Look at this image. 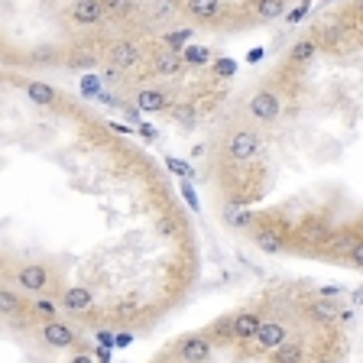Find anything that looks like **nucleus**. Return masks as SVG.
<instances>
[{
    "instance_id": "nucleus-4",
    "label": "nucleus",
    "mask_w": 363,
    "mask_h": 363,
    "mask_svg": "<svg viewBox=\"0 0 363 363\" xmlns=\"http://www.w3.org/2000/svg\"><path fill=\"white\" fill-rule=\"evenodd\" d=\"M282 111H286V98H282V91L272 88V84H263V88H257L247 98L250 121L259 123V127H266V123H276L282 117Z\"/></svg>"
},
{
    "instance_id": "nucleus-33",
    "label": "nucleus",
    "mask_w": 363,
    "mask_h": 363,
    "mask_svg": "<svg viewBox=\"0 0 363 363\" xmlns=\"http://www.w3.org/2000/svg\"><path fill=\"white\" fill-rule=\"evenodd\" d=\"M133 344V331H113V347H130Z\"/></svg>"
},
{
    "instance_id": "nucleus-21",
    "label": "nucleus",
    "mask_w": 363,
    "mask_h": 363,
    "mask_svg": "<svg viewBox=\"0 0 363 363\" xmlns=\"http://www.w3.org/2000/svg\"><path fill=\"white\" fill-rule=\"evenodd\" d=\"M62 62H65L68 68H78V72H84V68H94L101 62V52H94L91 45H72L65 55H62Z\"/></svg>"
},
{
    "instance_id": "nucleus-15",
    "label": "nucleus",
    "mask_w": 363,
    "mask_h": 363,
    "mask_svg": "<svg viewBox=\"0 0 363 363\" xmlns=\"http://www.w3.org/2000/svg\"><path fill=\"white\" fill-rule=\"evenodd\" d=\"M179 7L195 23H218L224 13V0H179Z\"/></svg>"
},
{
    "instance_id": "nucleus-38",
    "label": "nucleus",
    "mask_w": 363,
    "mask_h": 363,
    "mask_svg": "<svg viewBox=\"0 0 363 363\" xmlns=\"http://www.w3.org/2000/svg\"><path fill=\"white\" fill-rule=\"evenodd\" d=\"M68 363H98V360H94V357H91V354H75V357H72V360H68Z\"/></svg>"
},
{
    "instance_id": "nucleus-17",
    "label": "nucleus",
    "mask_w": 363,
    "mask_h": 363,
    "mask_svg": "<svg viewBox=\"0 0 363 363\" xmlns=\"http://www.w3.org/2000/svg\"><path fill=\"white\" fill-rule=\"evenodd\" d=\"M59 305L68 315H88V311L94 308V292H91L88 286H68L65 292H62Z\"/></svg>"
},
{
    "instance_id": "nucleus-2",
    "label": "nucleus",
    "mask_w": 363,
    "mask_h": 363,
    "mask_svg": "<svg viewBox=\"0 0 363 363\" xmlns=\"http://www.w3.org/2000/svg\"><path fill=\"white\" fill-rule=\"evenodd\" d=\"M263 152V133L257 127H230L220 136V159L227 166H253Z\"/></svg>"
},
{
    "instance_id": "nucleus-13",
    "label": "nucleus",
    "mask_w": 363,
    "mask_h": 363,
    "mask_svg": "<svg viewBox=\"0 0 363 363\" xmlns=\"http://www.w3.org/2000/svg\"><path fill=\"white\" fill-rule=\"evenodd\" d=\"M13 282L23 289V292H45L49 289V282H52V272L45 269L43 263H30V266H20L13 276Z\"/></svg>"
},
{
    "instance_id": "nucleus-25",
    "label": "nucleus",
    "mask_w": 363,
    "mask_h": 363,
    "mask_svg": "<svg viewBox=\"0 0 363 363\" xmlns=\"http://www.w3.org/2000/svg\"><path fill=\"white\" fill-rule=\"evenodd\" d=\"M101 4H104V13L113 16V20H127L140 7V0H101Z\"/></svg>"
},
{
    "instance_id": "nucleus-6",
    "label": "nucleus",
    "mask_w": 363,
    "mask_h": 363,
    "mask_svg": "<svg viewBox=\"0 0 363 363\" xmlns=\"http://www.w3.org/2000/svg\"><path fill=\"white\" fill-rule=\"evenodd\" d=\"M104 59L113 72H140L146 62V52L143 45L133 43V39H113L104 49Z\"/></svg>"
},
{
    "instance_id": "nucleus-37",
    "label": "nucleus",
    "mask_w": 363,
    "mask_h": 363,
    "mask_svg": "<svg viewBox=\"0 0 363 363\" xmlns=\"http://www.w3.org/2000/svg\"><path fill=\"white\" fill-rule=\"evenodd\" d=\"M94 360H98V363H111V347H98V350H94Z\"/></svg>"
},
{
    "instance_id": "nucleus-18",
    "label": "nucleus",
    "mask_w": 363,
    "mask_h": 363,
    "mask_svg": "<svg viewBox=\"0 0 363 363\" xmlns=\"http://www.w3.org/2000/svg\"><path fill=\"white\" fill-rule=\"evenodd\" d=\"M133 101L140 111H172V104H175L166 88H140Z\"/></svg>"
},
{
    "instance_id": "nucleus-10",
    "label": "nucleus",
    "mask_w": 363,
    "mask_h": 363,
    "mask_svg": "<svg viewBox=\"0 0 363 363\" xmlns=\"http://www.w3.org/2000/svg\"><path fill=\"white\" fill-rule=\"evenodd\" d=\"M104 4L101 0H72L65 10V20L72 23V26H84V30H91V26H101L104 23Z\"/></svg>"
},
{
    "instance_id": "nucleus-8",
    "label": "nucleus",
    "mask_w": 363,
    "mask_h": 363,
    "mask_svg": "<svg viewBox=\"0 0 363 363\" xmlns=\"http://www.w3.org/2000/svg\"><path fill=\"white\" fill-rule=\"evenodd\" d=\"M175 354L182 363H211L214 344L208 334H185L182 340H175Z\"/></svg>"
},
{
    "instance_id": "nucleus-3",
    "label": "nucleus",
    "mask_w": 363,
    "mask_h": 363,
    "mask_svg": "<svg viewBox=\"0 0 363 363\" xmlns=\"http://www.w3.org/2000/svg\"><path fill=\"white\" fill-rule=\"evenodd\" d=\"M289 337H292V318L282 315V311H272V315L263 318V325H259V331H257V337H253L247 354L250 357H269L272 350L282 347Z\"/></svg>"
},
{
    "instance_id": "nucleus-27",
    "label": "nucleus",
    "mask_w": 363,
    "mask_h": 363,
    "mask_svg": "<svg viewBox=\"0 0 363 363\" xmlns=\"http://www.w3.org/2000/svg\"><path fill=\"white\" fill-rule=\"evenodd\" d=\"M230 321H234V315H224V318H218V321L208 328L211 344H230Z\"/></svg>"
},
{
    "instance_id": "nucleus-29",
    "label": "nucleus",
    "mask_w": 363,
    "mask_h": 363,
    "mask_svg": "<svg viewBox=\"0 0 363 363\" xmlns=\"http://www.w3.org/2000/svg\"><path fill=\"white\" fill-rule=\"evenodd\" d=\"M30 62H36V65H55V62H62L59 49H49V45H43V49H36V52H30Z\"/></svg>"
},
{
    "instance_id": "nucleus-23",
    "label": "nucleus",
    "mask_w": 363,
    "mask_h": 363,
    "mask_svg": "<svg viewBox=\"0 0 363 363\" xmlns=\"http://www.w3.org/2000/svg\"><path fill=\"white\" fill-rule=\"evenodd\" d=\"M26 308V302H23L20 295L13 292V289H0V318H20Z\"/></svg>"
},
{
    "instance_id": "nucleus-12",
    "label": "nucleus",
    "mask_w": 363,
    "mask_h": 363,
    "mask_svg": "<svg viewBox=\"0 0 363 363\" xmlns=\"http://www.w3.org/2000/svg\"><path fill=\"white\" fill-rule=\"evenodd\" d=\"M269 363H308V334L292 331V337L269 354Z\"/></svg>"
},
{
    "instance_id": "nucleus-11",
    "label": "nucleus",
    "mask_w": 363,
    "mask_h": 363,
    "mask_svg": "<svg viewBox=\"0 0 363 363\" xmlns=\"http://www.w3.org/2000/svg\"><path fill=\"white\" fill-rule=\"evenodd\" d=\"M39 340H43V347L49 350H68L78 344V334L72 325L65 321H43L39 325Z\"/></svg>"
},
{
    "instance_id": "nucleus-26",
    "label": "nucleus",
    "mask_w": 363,
    "mask_h": 363,
    "mask_svg": "<svg viewBox=\"0 0 363 363\" xmlns=\"http://www.w3.org/2000/svg\"><path fill=\"white\" fill-rule=\"evenodd\" d=\"M30 315H36L39 321H59V302L55 298H36V302L30 305Z\"/></svg>"
},
{
    "instance_id": "nucleus-5",
    "label": "nucleus",
    "mask_w": 363,
    "mask_h": 363,
    "mask_svg": "<svg viewBox=\"0 0 363 363\" xmlns=\"http://www.w3.org/2000/svg\"><path fill=\"white\" fill-rule=\"evenodd\" d=\"M334 230H337V227H334L325 214H305V218L292 227V243H298L302 250H308V247L325 250L328 240L334 237Z\"/></svg>"
},
{
    "instance_id": "nucleus-36",
    "label": "nucleus",
    "mask_w": 363,
    "mask_h": 363,
    "mask_svg": "<svg viewBox=\"0 0 363 363\" xmlns=\"http://www.w3.org/2000/svg\"><path fill=\"white\" fill-rule=\"evenodd\" d=\"M308 363H340V360H337V357H334V354H315Z\"/></svg>"
},
{
    "instance_id": "nucleus-20",
    "label": "nucleus",
    "mask_w": 363,
    "mask_h": 363,
    "mask_svg": "<svg viewBox=\"0 0 363 363\" xmlns=\"http://www.w3.org/2000/svg\"><path fill=\"white\" fill-rule=\"evenodd\" d=\"M286 4L289 0H250V20H257V23L279 20L286 13Z\"/></svg>"
},
{
    "instance_id": "nucleus-31",
    "label": "nucleus",
    "mask_w": 363,
    "mask_h": 363,
    "mask_svg": "<svg viewBox=\"0 0 363 363\" xmlns=\"http://www.w3.org/2000/svg\"><path fill=\"white\" fill-rule=\"evenodd\" d=\"M347 259L357 266V269H363V237H360V240H357V247L347 253Z\"/></svg>"
},
{
    "instance_id": "nucleus-32",
    "label": "nucleus",
    "mask_w": 363,
    "mask_h": 363,
    "mask_svg": "<svg viewBox=\"0 0 363 363\" xmlns=\"http://www.w3.org/2000/svg\"><path fill=\"white\" fill-rule=\"evenodd\" d=\"M94 337H98V347H113V331L111 328H98Z\"/></svg>"
},
{
    "instance_id": "nucleus-14",
    "label": "nucleus",
    "mask_w": 363,
    "mask_h": 363,
    "mask_svg": "<svg viewBox=\"0 0 363 363\" xmlns=\"http://www.w3.org/2000/svg\"><path fill=\"white\" fill-rule=\"evenodd\" d=\"M337 311H340L337 302H331V298H308V302H302V318L318 328H331L337 321Z\"/></svg>"
},
{
    "instance_id": "nucleus-40",
    "label": "nucleus",
    "mask_w": 363,
    "mask_h": 363,
    "mask_svg": "<svg viewBox=\"0 0 363 363\" xmlns=\"http://www.w3.org/2000/svg\"><path fill=\"white\" fill-rule=\"evenodd\" d=\"M159 363H166V360H159Z\"/></svg>"
},
{
    "instance_id": "nucleus-28",
    "label": "nucleus",
    "mask_w": 363,
    "mask_h": 363,
    "mask_svg": "<svg viewBox=\"0 0 363 363\" xmlns=\"http://www.w3.org/2000/svg\"><path fill=\"white\" fill-rule=\"evenodd\" d=\"M182 59H185V65H204V62L211 59V52H208L204 45H185V49H182Z\"/></svg>"
},
{
    "instance_id": "nucleus-34",
    "label": "nucleus",
    "mask_w": 363,
    "mask_h": 363,
    "mask_svg": "<svg viewBox=\"0 0 363 363\" xmlns=\"http://www.w3.org/2000/svg\"><path fill=\"white\" fill-rule=\"evenodd\" d=\"M133 311H136V302H121L117 308H113V315H117V318H127V315H133Z\"/></svg>"
},
{
    "instance_id": "nucleus-22",
    "label": "nucleus",
    "mask_w": 363,
    "mask_h": 363,
    "mask_svg": "<svg viewBox=\"0 0 363 363\" xmlns=\"http://www.w3.org/2000/svg\"><path fill=\"white\" fill-rule=\"evenodd\" d=\"M26 98L36 107H52V104H59V91L49 82H39L36 78V82H26Z\"/></svg>"
},
{
    "instance_id": "nucleus-19",
    "label": "nucleus",
    "mask_w": 363,
    "mask_h": 363,
    "mask_svg": "<svg viewBox=\"0 0 363 363\" xmlns=\"http://www.w3.org/2000/svg\"><path fill=\"white\" fill-rule=\"evenodd\" d=\"M360 237H363L360 230H340V234H337V230H334V237H331V240H328V247L321 250V253H325V257H331L334 263H337L340 257L347 259V253L357 247V240H360Z\"/></svg>"
},
{
    "instance_id": "nucleus-39",
    "label": "nucleus",
    "mask_w": 363,
    "mask_h": 363,
    "mask_svg": "<svg viewBox=\"0 0 363 363\" xmlns=\"http://www.w3.org/2000/svg\"><path fill=\"white\" fill-rule=\"evenodd\" d=\"M0 88H4V78H0Z\"/></svg>"
},
{
    "instance_id": "nucleus-1",
    "label": "nucleus",
    "mask_w": 363,
    "mask_h": 363,
    "mask_svg": "<svg viewBox=\"0 0 363 363\" xmlns=\"http://www.w3.org/2000/svg\"><path fill=\"white\" fill-rule=\"evenodd\" d=\"M250 240L259 253H269V257H279L292 247V224H289L282 214H259L253 218V224L247 227Z\"/></svg>"
},
{
    "instance_id": "nucleus-35",
    "label": "nucleus",
    "mask_w": 363,
    "mask_h": 363,
    "mask_svg": "<svg viewBox=\"0 0 363 363\" xmlns=\"http://www.w3.org/2000/svg\"><path fill=\"white\" fill-rule=\"evenodd\" d=\"M182 195H185V201H189V208H198V198H195V191H191V185H189V182H182Z\"/></svg>"
},
{
    "instance_id": "nucleus-24",
    "label": "nucleus",
    "mask_w": 363,
    "mask_h": 363,
    "mask_svg": "<svg viewBox=\"0 0 363 363\" xmlns=\"http://www.w3.org/2000/svg\"><path fill=\"white\" fill-rule=\"evenodd\" d=\"M156 43H159V45H166V49H175V52H182V49H185V45L191 43V26H185V30L159 33Z\"/></svg>"
},
{
    "instance_id": "nucleus-9",
    "label": "nucleus",
    "mask_w": 363,
    "mask_h": 363,
    "mask_svg": "<svg viewBox=\"0 0 363 363\" xmlns=\"http://www.w3.org/2000/svg\"><path fill=\"white\" fill-rule=\"evenodd\" d=\"M146 62H150V72L156 78H175L185 72V59H182V52H175V49H166V45H159L152 52H146Z\"/></svg>"
},
{
    "instance_id": "nucleus-16",
    "label": "nucleus",
    "mask_w": 363,
    "mask_h": 363,
    "mask_svg": "<svg viewBox=\"0 0 363 363\" xmlns=\"http://www.w3.org/2000/svg\"><path fill=\"white\" fill-rule=\"evenodd\" d=\"M318 52H321V43H318L315 36H305V39H298V43H292V49L286 52V65L289 68H308L311 62L318 59Z\"/></svg>"
},
{
    "instance_id": "nucleus-30",
    "label": "nucleus",
    "mask_w": 363,
    "mask_h": 363,
    "mask_svg": "<svg viewBox=\"0 0 363 363\" xmlns=\"http://www.w3.org/2000/svg\"><path fill=\"white\" fill-rule=\"evenodd\" d=\"M156 234L159 237H175V220L172 218H159L156 220Z\"/></svg>"
},
{
    "instance_id": "nucleus-7",
    "label": "nucleus",
    "mask_w": 363,
    "mask_h": 363,
    "mask_svg": "<svg viewBox=\"0 0 363 363\" xmlns=\"http://www.w3.org/2000/svg\"><path fill=\"white\" fill-rule=\"evenodd\" d=\"M266 311L263 308H243L234 315V321H230V344H237V347H250L253 344V337H257L259 325H263Z\"/></svg>"
}]
</instances>
